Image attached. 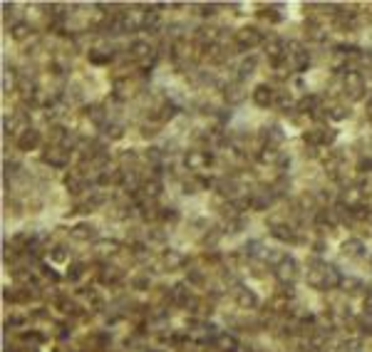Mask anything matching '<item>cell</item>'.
<instances>
[{"instance_id":"cell-1","label":"cell","mask_w":372,"mask_h":352,"mask_svg":"<svg viewBox=\"0 0 372 352\" xmlns=\"http://www.w3.org/2000/svg\"><path fill=\"white\" fill-rule=\"evenodd\" d=\"M342 276L335 265H328V263H317L313 260V268L308 273V285H313L317 290H333L337 285H342Z\"/></svg>"},{"instance_id":"cell-2","label":"cell","mask_w":372,"mask_h":352,"mask_svg":"<svg viewBox=\"0 0 372 352\" xmlns=\"http://www.w3.org/2000/svg\"><path fill=\"white\" fill-rule=\"evenodd\" d=\"M342 90H345V94H348L353 102L362 99V97H365V92H367V85H365V77H362V72H355V70L345 72Z\"/></svg>"},{"instance_id":"cell-3","label":"cell","mask_w":372,"mask_h":352,"mask_svg":"<svg viewBox=\"0 0 372 352\" xmlns=\"http://www.w3.org/2000/svg\"><path fill=\"white\" fill-rule=\"evenodd\" d=\"M265 40H263V33H260L258 28H241L238 33H236V45L241 47V50H251V47H256V45H263Z\"/></svg>"},{"instance_id":"cell-4","label":"cell","mask_w":372,"mask_h":352,"mask_svg":"<svg viewBox=\"0 0 372 352\" xmlns=\"http://www.w3.org/2000/svg\"><path fill=\"white\" fill-rule=\"evenodd\" d=\"M273 273H276V278H278L283 285H290V283L298 278V263L290 258V256H285V258L276 265V270H273Z\"/></svg>"},{"instance_id":"cell-5","label":"cell","mask_w":372,"mask_h":352,"mask_svg":"<svg viewBox=\"0 0 372 352\" xmlns=\"http://www.w3.org/2000/svg\"><path fill=\"white\" fill-rule=\"evenodd\" d=\"M42 159L50 164V167L55 169H65L70 164V151L62 147H47L45 149V154H42Z\"/></svg>"},{"instance_id":"cell-6","label":"cell","mask_w":372,"mask_h":352,"mask_svg":"<svg viewBox=\"0 0 372 352\" xmlns=\"http://www.w3.org/2000/svg\"><path fill=\"white\" fill-rule=\"evenodd\" d=\"M184 164L191 169V171H201L204 167L211 164V154H208V151H201V149H191V151L184 156Z\"/></svg>"},{"instance_id":"cell-7","label":"cell","mask_w":372,"mask_h":352,"mask_svg":"<svg viewBox=\"0 0 372 352\" xmlns=\"http://www.w3.org/2000/svg\"><path fill=\"white\" fill-rule=\"evenodd\" d=\"M273 201H276V191H273V188H263V191H256V194L251 196V208L265 211Z\"/></svg>"},{"instance_id":"cell-8","label":"cell","mask_w":372,"mask_h":352,"mask_svg":"<svg viewBox=\"0 0 372 352\" xmlns=\"http://www.w3.org/2000/svg\"><path fill=\"white\" fill-rule=\"evenodd\" d=\"M253 102H256L258 107H271V104L276 102L273 87H271V85H258V87L253 90Z\"/></svg>"},{"instance_id":"cell-9","label":"cell","mask_w":372,"mask_h":352,"mask_svg":"<svg viewBox=\"0 0 372 352\" xmlns=\"http://www.w3.org/2000/svg\"><path fill=\"white\" fill-rule=\"evenodd\" d=\"M214 347L221 352H236L238 350V340L233 337V335L228 333H219L216 337H214Z\"/></svg>"},{"instance_id":"cell-10","label":"cell","mask_w":372,"mask_h":352,"mask_svg":"<svg viewBox=\"0 0 372 352\" xmlns=\"http://www.w3.org/2000/svg\"><path fill=\"white\" fill-rule=\"evenodd\" d=\"M70 236L77 238V241H94L97 238V228H94L92 223H77L72 231H70Z\"/></svg>"},{"instance_id":"cell-11","label":"cell","mask_w":372,"mask_h":352,"mask_svg":"<svg viewBox=\"0 0 372 352\" xmlns=\"http://www.w3.org/2000/svg\"><path fill=\"white\" fill-rule=\"evenodd\" d=\"M87 119L92 122L94 127H102V129H104V127H107V119H110V112L104 110L102 104H94V107L87 110Z\"/></svg>"},{"instance_id":"cell-12","label":"cell","mask_w":372,"mask_h":352,"mask_svg":"<svg viewBox=\"0 0 372 352\" xmlns=\"http://www.w3.org/2000/svg\"><path fill=\"white\" fill-rule=\"evenodd\" d=\"M223 94H226V102L228 104H238V102L246 99V87H243V82H231Z\"/></svg>"},{"instance_id":"cell-13","label":"cell","mask_w":372,"mask_h":352,"mask_svg":"<svg viewBox=\"0 0 372 352\" xmlns=\"http://www.w3.org/2000/svg\"><path fill=\"white\" fill-rule=\"evenodd\" d=\"M18 147L22 151H33V149L40 147V131L37 129H28L22 137H18Z\"/></svg>"},{"instance_id":"cell-14","label":"cell","mask_w":372,"mask_h":352,"mask_svg":"<svg viewBox=\"0 0 372 352\" xmlns=\"http://www.w3.org/2000/svg\"><path fill=\"white\" fill-rule=\"evenodd\" d=\"M236 303H238L241 308H256V305H258V297H256L253 290L238 285V288H236Z\"/></svg>"},{"instance_id":"cell-15","label":"cell","mask_w":372,"mask_h":352,"mask_svg":"<svg viewBox=\"0 0 372 352\" xmlns=\"http://www.w3.org/2000/svg\"><path fill=\"white\" fill-rule=\"evenodd\" d=\"M139 191H142V199H147V201H154V199H156V196L162 194V181H159V179L154 176V179L144 181Z\"/></svg>"},{"instance_id":"cell-16","label":"cell","mask_w":372,"mask_h":352,"mask_svg":"<svg viewBox=\"0 0 372 352\" xmlns=\"http://www.w3.org/2000/svg\"><path fill=\"white\" fill-rule=\"evenodd\" d=\"M184 263H186V256L181 251H174V248H171V251L164 253V268H167V270H176V268H181Z\"/></svg>"},{"instance_id":"cell-17","label":"cell","mask_w":372,"mask_h":352,"mask_svg":"<svg viewBox=\"0 0 372 352\" xmlns=\"http://www.w3.org/2000/svg\"><path fill=\"white\" fill-rule=\"evenodd\" d=\"M278 241H298L296 231H293V226H288V223H273V231H271Z\"/></svg>"},{"instance_id":"cell-18","label":"cell","mask_w":372,"mask_h":352,"mask_svg":"<svg viewBox=\"0 0 372 352\" xmlns=\"http://www.w3.org/2000/svg\"><path fill=\"white\" fill-rule=\"evenodd\" d=\"M151 45L149 42H144V40H134L129 47V55L134 57V60H147V57H151Z\"/></svg>"},{"instance_id":"cell-19","label":"cell","mask_w":372,"mask_h":352,"mask_svg":"<svg viewBox=\"0 0 372 352\" xmlns=\"http://www.w3.org/2000/svg\"><path fill=\"white\" fill-rule=\"evenodd\" d=\"M99 280H102V283H107V285H114V283H119V280H122V270H119V268H114V265H104V268L99 270Z\"/></svg>"},{"instance_id":"cell-20","label":"cell","mask_w":372,"mask_h":352,"mask_svg":"<svg viewBox=\"0 0 372 352\" xmlns=\"http://www.w3.org/2000/svg\"><path fill=\"white\" fill-rule=\"evenodd\" d=\"M296 110L303 112V114H308V112H310V114H315V112L320 110V97H313V94H310V97H303V99L298 102Z\"/></svg>"},{"instance_id":"cell-21","label":"cell","mask_w":372,"mask_h":352,"mask_svg":"<svg viewBox=\"0 0 372 352\" xmlns=\"http://www.w3.org/2000/svg\"><path fill=\"white\" fill-rule=\"evenodd\" d=\"M362 251H365V243L360 238H350V241L342 243V253L345 256H362Z\"/></svg>"},{"instance_id":"cell-22","label":"cell","mask_w":372,"mask_h":352,"mask_svg":"<svg viewBox=\"0 0 372 352\" xmlns=\"http://www.w3.org/2000/svg\"><path fill=\"white\" fill-rule=\"evenodd\" d=\"M256 57H248V60H243L241 65H238V82H243L246 77H251L253 74V70H256Z\"/></svg>"},{"instance_id":"cell-23","label":"cell","mask_w":372,"mask_h":352,"mask_svg":"<svg viewBox=\"0 0 372 352\" xmlns=\"http://www.w3.org/2000/svg\"><path fill=\"white\" fill-rule=\"evenodd\" d=\"M119 251V243L117 241H97V253L99 256H112Z\"/></svg>"},{"instance_id":"cell-24","label":"cell","mask_w":372,"mask_h":352,"mask_svg":"<svg viewBox=\"0 0 372 352\" xmlns=\"http://www.w3.org/2000/svg\"><path fill=\"white\" fill-rule=\"evenodd\" d=\"M303 142H305V144H310V147L323 144V129H308L305 134H303Z\"/></svg>"},{"instance_id":"cell-25","label":"cell","mask_w":372,"mask_h":352,"mask_svg":"<svg viewBox=\"0 0 372 352\" xmlns=\"http://www.w3.org/2000/svg\"><path fill=\"white\" fill-rule=\"evenodd\" d=\"M110 60H112L110 50H90V62H94V65H104Z\"/></svg>"},{"instance_id":"cell-26","label":"cell","mask_w":372,"mask_h":352,"mask_svg":"<svg viewBox=\"0 0 372 352\" xmlns=\"http://www.w3.org/2000/svg\"><path fill=\"white\" fill-rule=\"evenodd\" d=\"M10 33H13V37H15V40H25V37L30 35V33H33V28H30L28 22H15Z\"/></svg>"},{"instance_id":"cell-27","label":"cell","mask_w":372,"mask_h":352,"mask_svg":"<svg viewBox=\"0 0 372 352\" xmlns=\"http://www.w3.org/2000/svg\"><path fill=\"white\" fill-rule=\"evenodd\" d=\"M350 112H348V107L345 104H333L330 110H328V119H335V122H340V119H345Z\"/></svg>"},{"instance_id":"cell-28","label":"cell","mask_w":372,"mask_h":352,"mask_svg":"<svg viewBox=\"0 0 372 352\" xmlns=\"http://www.w3.org/2000/svg\"><path fill=\"white\" fill-rule=\"evenodd\" d=\"M104 134H107V139H122L124 137V129H122V124H107L104 127Z\"/></svg>"},{"instance_id":"cell-29","label":"cell","mask_w":372,"mask_h":352,"mask_svg":"<svg viewBox=\"0 0 372 352\" xmlns=\"http://www.w3.org/2000/svg\"><path fill=\"white\" fill-rule=\"evenodd\" d=\"M144 159L159 167V161H162V149H159V147H149V149H147V154H144Z\"/></svg>"},{"instance_id":"cell-30","label":"cell","mask_w":372,"mask_h":352,"mask_svg":"<svg viewBox=\"0 0 372 352\" xmlns=\"http://www.w3.org/2000/svg\"><path fill=\"white\" fill-rule=\"evenodd\" d=\"M82 273H85V265H82V263H72V265L67 268V278L70 280H79Z\"/></svg>"},{"instance_id":"cell-31","label":"cell","mask_w":372,"mask_h":352,"mask_svg":"<svg viewBox=\"0 0 372 352\" xmlns=\"http://www.w3.org/2000/svg\"><path fill=\"white\" fill-rule=\"evenodd\" d=\"M350 216L353 219H370V206H365V204L355 206V208H350Z\"/></svg>"},{"instance_id":"cell-32","label":"cell","mask_w":372,"mask_h":352,"mask_svg":"<svg viewBox=\"0 0 372 352\" xmlns=\"http://www.w3.org/2000/svg\"><path fill=\"white\" fill-rule=\"evenodd\" d=\"M159 219H162V221H179V211H176V208H162V211H159Z\"/></svg>"},{"instance_id":"cell-33","label":"cell","mask_w":372,"mask_h":352,"mask_svg":"<svg viewBox=\"0 0 372 352\" xmlns=\"http://www.w3.org/2000/svg\"><path fill=\"white\" fill-rule=\"evenodd\" d=\"M50 258L57 260V263H65V260H67V251H65V246H55V248L50 251Z\"/></svg>"},{"instance_id":"cell-34","label":"cell","mask_w":372,"mask_h":352,"mask_svg":"<svg viewBox=\"0 0 372 352\" xmlns=\"http://www.w3.org/2000/svg\"><path fill=\"white\" fill-rule=\"evenodd\" d=\"M342 285H345V288H350V293H360V290H362V283H360V280H355V278L342 280Z\"/></svg>"},{"instance_id":"cell-35","label":"cell","mask_w":372,"mask_h":352,"mask_svg":"<svg viewBox=\"0 0 372 352\" xmlns=\"http://www.w3.org/2000/svg\"><path fill=\"white\" fill-rule=\"evenodd\" d=\"M335 137H337L335 129H325V127H323V144H333Z\"/></svg>"},{"instance_id":"cell-36","label":"cell","mask_w":372,"mask_h":352,"mask_svg":"<svg viewBox=\"0 0 372 352\" xmlns=\"http://www.w3.org/2000/svg\"><path fill=\"white\" fill-rule=\"evenodd\" d=\"M357 171H360V174L372 171V159H360V161H357Z\"/></svg>"},{"instance_id":"cell-37","label":"cell","mask_w":372,"mask_h":352,"mask_svg":"<svg viewBox=\"0 0 372 352\" xmlns=\"http://www.w3.org/2000/svg\"><path fill=\"white\" fill-rule=\"evenodd\" d=\"M42 276H45L47 280H52V283L57 280V273L52 270V268H47V265H42Z\"/></svg>"},{"instance_id":"cell-38","label":"cell","mask_w":372,"mask_h":352,"mask_svg":"<svg viewBox=\"0 0 372 352\" xmlns=\"http://www.w3.org/2000/svg\"><path fill=\"white\" fill-rule=\"evenodd\" d=\"M189 280H191V283H204V276H201L199 270H191V273H189Z\"/></svg>"},{"instance_id":"cell-39","label":"cell","mask_w":372,"mask_h":352,"mask_svg":"<svg viewBox=\"0 0 372 352\" xmlns=\"http://www.w3.org/2000/svg\"><path fill=\"white\" fill-rule=\"evenodd\" d=\"M149 278H134V288H147Z\"/></svg>"}]
</instances>
